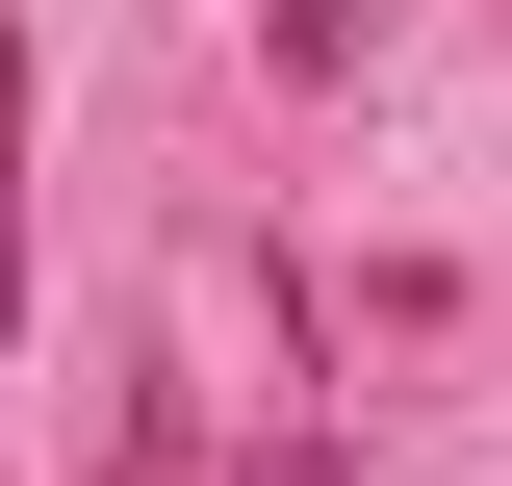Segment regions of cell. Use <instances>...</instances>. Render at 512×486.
<instances>
[{
	"label": "cell",
	"mask_w": 512,
	"mask_h": 486,
	"mask_svg": "<svg viewBox=\"0 0 512 486\" xmlns=\"http://www.w3.org/2000/svg\"><path fill=\"white\" fill-rule=\"evenodd\" d=\"M0 333H26V52H0Z\"/></svg>",
	"instance_id": "cell-1"
},
{
	"label": "cell",
	"mask_w": 512,
	"mask_h": 486,
	"mask_svg": "<svg viewBox=\"0 0 512 486\" xmlns=\"http://www.w3.org/2000/svg\"><path fill=\"white\" fill-rule=\"evenodd\" d=\"M231 486H359V435H256V461H231Z\"/></svg>",
	"instance_id": "cell-2"
},
{
	"label": "cell",
	"mask_w": 512,
	"mask_h": 486,
	"mask_svg": "<svg viewBox=\"0 0 512 486\" xmlns=\"http://www.w3.org/2000/svg\"><path fill=\"white\" fill-rule=\"evenodd\" d=\"M103 486H154V435H128V461H103Z\"/></svg>",
	"instance_id": "cell-3"
}]
</instances>
